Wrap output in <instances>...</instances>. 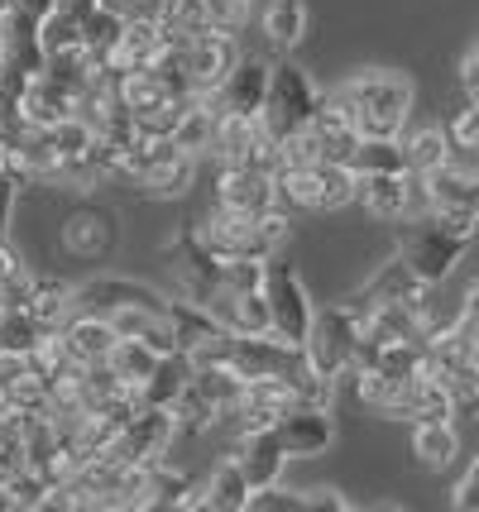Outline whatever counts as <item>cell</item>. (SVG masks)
<instances>
[{
    "instance_id": "obj_1",
    "label": "cell",
    "mask_w": 479,
    "mask_h": 512,
    "mask_svg": "<svg viewBox=\"0 0 479 512\" xmlns=\"http://www.w3.org/2000/svg\"><path fill=\"white\" fill-rule=\"evenodd\" d=\"M475 235H479L475 211L432 206V211H422V216L408 221V235H403L398 254L408 259L412 273H417L427 288H441V283L456 273L460 259H465V249L475 245Z\"/></svg>"
},
{
    "instance_id": "obj_2",
    "label": "cell",
    "mask_w": 479,
    "mask_h": 512,
    "mask_svg": "<svg viewBox=\"0 0 479 512\" xmlns=\"http://www.w3.org/2000/svg\"><path fill=\"white\" fill-rule=\"evenodd\" d=\"M192 235L216 259H274V254H283L293 225H288L283 206L264 211V216H245V211H226V206L211 201V211L192 225Z\"/></svg>"
},
{
    "instance_id": "obj_3",
    "label": "cell",
    "mask_w": 479,
    "mask_h": 512,
    "mask_svg": "<svg viewBox=\"0 0 479 512\" xmlns=\"http://www.w3.org/2000/svg\"><path fill=\"white\" fill-rule=\"evenodd\" d=\"M336 96L350 106L360 134H388L393 139V134H403V125H408L417 87H412V77L393 72V67H374V72L345 77L341 87H336Z\"/></svg>"
},
{
    "instance_id": "obj_4",
    "label": "cell",
    "mask_w": 479,
    "mask_h": 512,
    "mask_svg": "<svg viewBox=\"0 0 479 512\" xmlns=\"http://www.w3.org/2000/svg\"><path fill=\"white\" fill-rule=\"evenodd\" d=\"M317 106H321V87L312 82V72L297 67L293 58H283V63H274V72H269V96H264L259 125L283 144V139H293L297 130L312 125Z\"/></svg>"
},
{
    "instance_id": "obj_5",
    "label": "cell",
    "mask_w": 479,
    "mask_h": 512,
    "mask_svg": "<svg viewBox=\"0 0 479 512\" xmlns=\"http://www.w3.org/2000/svg\"><path fill=\"white\" fill-rule=\"evenodd\" d=\"M355 187H360V173L350 163H302V168H283L278 173V197L283 206H297V211H317V216H331L341 206H355Z\"/></svg>"
},
{
    "instance_id": "obj_6",
    "label": "cell",
    "mask_w": 479,
    "mask_h": 512,
    "mask_svg": "<svg viewBox=\"0 0 479 512\" xmlns=\"http://www.w3.org/2000/svg\"><path fill=\"white\" fill-rule=\"evenodd\" d=\"M264 302H269V321H274V335L302 345L307 331H312V316H317V302L307 292V278L297 273V264H288L283 254H274L264 264Z\"/></svg>"
},
{
    "instance_id": "obj_7",
    "label": "cell",
    "mask_w": 479,
    "mask_h": 512,
    "mask_svg": "<svg viewBox=\"0 0 479 512\" xmlns=\"http://www.w3.org/2000/svg\"><path fill=\"white\" fill-rule=\"evenodd\" d=\"M302 350H307V364H312L317 374H326V379L350 374V369H355V350H360V316L350 312L345 302L317 307Z\"/></svg>"
},
{
    "instance_id": "obj_8",
    "label": "cell",
    "mask_w": 479,
    "mask_h": 512,
    "mask_svg": "<svg viewBox=\"0 0 479 512\" xmlns=\"http://www.w3.org/2000/svg\"><path fill=\"white\" fill-rule=\"evenodd\" d=\"M355 206L369 221H412L432 211V197H427V178L417 173H365L355 187Z\"/></svg>"
},
{
    "instance_id": "obj_9",
    "label": "cell",
    "mask_w": 479,
    "mask_h": 512,
    "mask_svg": "<svg viewBox=\"0 0 479 512\" xmlns=\"http://www.w3.org/2000/svg\"><path fill=\"white\" fill-rule=\"evenodd\" d=\"M120 240V216L111 206L92 201V192H82V201H72L58 221V245L68 249L72 259H106Z\"/></svg>"
},
{
    "instance_id": "obj_10",
    "label": "cell",
    "mask_w": 479,
    "mask_h": 512,
    "mask_svg": "<svg viewBox=\"0 0 479 512\" xmlns=\"http://www.w3.org/2000/svg\"><path fill=\"white\" fill-rule=\"evenodd\" d=\"M168 321H173V335H178V350H183L192 364H211V359H230L235 350V335L206 312L202 302L192 297H168Z\"/></svg>"
},
{
    "instance_id": "obj_11",
    "label": "cell",
    "mask_w": 479,
    "mask_h": 512,
    "mask_svg": "<svg viewBox=\"0 0 479 512\" xmlns=\"http://www.w3.org/2000/svg\"><path fill=\"white\" fill-rule=\"evenodd\" d=\"M178 441V426H173V412L168 407H139L130 422L120 426V436L111 441V460H120V465H159L163 455H168V446Z\"/></svg>"
},
{
    "instance_id": "obj_12",
    "label": "cell",
    "mask_w": 479,
    "mask_h": 512,
    "mask_svg": "<svg viewBox=\"0 0 479 512\" xmlns=\"http://www.w3.org/2000/svg\"><path fill=\"white\" fill-rule=\"evenodd\" d=\"M211 201L226 206V211H245V216H264L283 206L278 197V178L254 168V163H216V178H211Z\"/></svg>"
},
{
    "instance_id": "obj_13",
    "label": "cell",
    "mask_w": 479,
    "mask_h": 512,
    "mask_svg": "<svg viewBox=\"0 0 479 512\" xmlns=\"http://www.w3.org/2000/svg\"><path fill=\"white\" fill-rule=\"evenodd\" d=\"M427 283L412 273V264L403 259V254H393V259H384V264L369 273L360 288L345 297V307L355 316H365V312H374V307H388V302H408V307H422L427 302Z\"/></svg>"
},
{
    "instance_id": "obj_14",
    "label": "cell",
    "mask_w": 479,
    "mask_h": 512,
    "mask_svg": "<svg viewBox=\"0 0 479 512\" xmlns=\"http://www.w3.org/2000/svg\"><path fill=\"white\" fill-rule=\"evenodd\" d=\"M245 53L235 44V34L226 29H206V34H192L187 39V72H192V87L197 96H216L221 82L230 77V67L240 63Z\"/></svg>"
},
{
    "instance_id": "obj_15",
    "label": "cell",
    "mask_w": 479,
    "mask_h": 512,
    "mask_svg": "<svg viewBox=\"0 0 479 512\" xmlns=\"http://www.w3.org/2000/svg\"><path fill=\"white\" fill-rule=\"evenodd\" d=\"M297 407V388L288 379H245L240 402L230 407V422L240 431H259V426H278Z\"/></svg>"
},
{
    "instance_id": "obj_16",
    "label": "cell",
    "mask_w": 479,
    "mask_h": 512,
    "mask_svg": "<svg viewBox=\"0 0 479 512\" xmlns=\"http://www.w3.org/2000/svg\"><path fill=\"white\" fill-rule=\"evenodd\" d=\"M278 441L288 446L293 460H317L336 446V422H331V407H312V402H297L293 412L274 426Z\"/></svg>"
},
{
    "instance_id": "obj_17",
    "label": "cell",
    "mask_w": 479,
    "mask_h": 512,
    "mask_svg": "<svg viewBox=\"0 0 479 512\" xmlns=\"http://www.w3.org/2000/svg\"><path fill=\"white\" fill-rule=\"evenodd\" d=\"M269 72H274V63H264V58H240L230 67V77L221 82V91H216V111L259 120L264 96H269Z\"/></svg>"
},
{
    "instance_id": "obj_18",
    "label": "cell",
    "mask_w": 479,
    "mask_h": 512,
    "mask_svg": "<svg viewBox=\"0 0 479 512\" xmlns=\"http://www.w3.org/2000/svg\"><path fill=\"white\" fill-rule=\"evenodd\" d=\"M235 460H240V469H245V479H250V489H269V484H278L283 479V469H288V446L278 441L274 426H259V431H240V441H235V450H230Z\"/></svg>"
},
{
    "instance_id": "obj_19",
    "label": "cell",
    "mask_w": 479,
    "mask_h": 512,
    "mask_svg": "<svg viewBox=\"0 0 479 512\" xmlns=\"http://www.w3.org/2000/svg\"><path fill=\"white\" fill-rule=\"evenodd\" d=\"M202 307L216 316L230 335H264V331H274V321H269V302H264V288H259V292H250V288H216Z\"/></svg>"
},
{
    "instance_id": "obj_20",
    "label": "cell",
    "mask_w": 479,
    "mask_h": 512,
    "mask_svg": "<svg viewBox=\"0 0 479 512\" xmlns=\"http://www.w3.org/2000/svg\"><path fill=\"white\" fill-rule=\"evenodd\" d=\"M20 115H24V125L48 130V125H58V120L77 115V91H72L68 82H58L53 72H34V77L24 82Z\"/></svg>"
},
{
    "instance_id": "obj_21",
    "label": "cell",
    "mask_w": 479,
    "mask_h": 512,
    "mask_svg": "<svg viewBox=\"0 0 479 512\" xmlns=\"http://www.w3.org/2000/svg\"><path fill=\"white\" fill-rule=\"evenodd\" d=\"M58 335H63V345H68V355L77 359V364H106L111 350L120 345L115 326L96 312H72L68 321L58 326Z\"/></svg>"
},
{
    "instance_id": "obj_22",
    "label": "cell",
    "mask_w": 479,
    "mask_h": 512,
    "mask_svg": "<svg viewBox=\"0 0 479 512\" xmlns=\"http://www.w3.org/2000/svg\"><path fill=\"white\" fill-rule=\"evenodd\" d=\"M15 307H24V312L34 316L39 326L58 331V326L77 312V288H72V283H63V278H53V273H34Z\"/></svg>"
},
{
    "instance_id": "obj_23",
    "label": "cell",
    "mask_w": 479,
    "mask_h": 512,
    "mask_svg": "<svg viewBox=\"0 0 479 512\" xmlns=\"http://www.w3.org/2000/svg\"><path fill=\"white\" fill-rule=\"evenodd\" d=\"M106 321L115 326L120 340H139V345H149L159 355L178 350V335H173L168 312H154V307H115V312H106Z\"/></svg>"
},
{
    "instance_id": "obj_24",
    "label": "cell",
    "mask_w": 479,
    "mask_h": 512,
    "mask_svg": "<svg viewBox=\"0 0 479 512\" xmlns=\"http://www.w3.org/2000/svg\"><path fill=\"white\" fill-rule=\"evenodd\" d=\"M163 44H168V29H163L159 20H130L106 67H111V72H144V67L163 53Z\"/></svg>"
},
{
    "instance_id": "obj_25",
    "label": "cell",
    "mask_w": 479,
    "mask_h": 512,
    "mask_svg": "<svg viewBox=\"0 0 479 512\" xmlns=\"http://www.w3.org/2000/svg\"><path fill=\"white\" fill-rule=\"evenodd\" d=\"M427 197L432 206H451V211H475L479 216V168L475 163H446L427 173Z\"/></svg>"
},
{
    "instance_id": "obj_26",
    "label": "cell",
    "mask_w": 479,
    "mask_h": 512,
    "mask_svg": "<svg viewBox=\"0 0 479 512\" xmlns=\"http://www.w3.org/2000/svg\"><path fill=\"white\" fill-rule=\"evenodd\" d=\"M216 120H221L216 96H192V101H187V111H183V120H178V130H173V144H178L183 154H192V158L211 154V144H216Z\"/></svg>"
},
{
    "instance_id": "obj_27",
    "label": "cell",
    "mask_w": 479,
    "mask_h": 512,
    "mask_svg": "<svg viewBox=\"0 0 479 512\" xmlns=\"http://www.w3.org/2000/svg\"><path fill=\"white\" fill-rule=\"evenodd\" d=\"M250 479H245V469L240 460L230 455L221 465L211 469V479H206V508L211 512H245L250 508Z\"/></svg>"
},
{
    "instance_id": "obj_28",
    "label": "cell",
    "mask_w": 479,
    "mask_h": 512,
    "mask_svg": "<svg viewBox=\"0 0 479 512\" xmlns=\"http://www.w3.org/2000/svg\"><path fill=\"white\" fill-rule=\"evenodd\" d=\"M350 168L365 178V173H408V158H403V134H360Z\"/></svg>"
},
{
    "instance_id": "obj_29",
    "label": "cell",
    "mask_w": 479,
    "mask_h": 512,
    "mask_svg": "<svg viewBox=\"0 0 479 512\" xmlns=\"http://www.w3.org/2000/svg\"><path fill=\"white\" fill-rule=\"evenodd\" d=\"M403 158H408V173L427 178V173L451 163V134L436 130V125H422V130L403 134Z\"/></svg>"
},
{
    "instance_id": "obj_30",
    "label": "cell",
    "mask_w": 479,
    "mask_h": 512,
    "mask_svg": "<svg viewBox=\"0 0 479 512\" xmlns=\"http://www.w3.org/2000/svg\"><path fill=\"white\" fill-rule=\"evenodd\" d=\"M412 455L427 469H446L460 455V431L451 422H417L412 426Z\"/></svg>"
},
{
    "instance_id": "obj_31",
    "label": "cell",
    "mask_w": 479,
    "mask_h": 512,
    "mask_svg": "<svg viewBox=\"0 0 479 512\" xmlns=\"http://www.w3.org/2000/svg\"><path fill=\"white\" fill-rule=\"evenodd\" d=\"M259 24H264V39L274 48H297L307 39V5L302 0H269Z\"/></svg>"
},
{
    "instance_id": "obj_32",
    "label": "cell",
    "mask_w": 479,
    "mask_h": 512,
    "mask_svg": "<svg viewBox=\"0 0 479 512\" xmlns=\"http://www.w3.org/2000/svg\"><path fill=\"white\" fill-rule=\"evenodd\" d=\"M187 383H192V359L183 350H173V355H163V364L154 369V379L139 388V398L149 402V407H173V398L183 393Z\"/></svg>"
},
{
    "instance_id": "obj_33",
    "label": "cell",
    "mask_w": 479,
    "mask_h": 512,
    "mask_svg": "<svg viewBox=\"0 0 479 512\" xmlns=\"http://www.w3.org/2000/svg\"><path fill=\"white\" fill-rule=\"evenodd\" d=\"M159 364H163L159 350H149V345H139V340H120V345L111 350V369L130 383V388H144V383L154 379Z\"/></svg>"
},
{
    "instance_id": "obj_34",
    "label": "cell",
    "mask_w": 479,
    "mask_h": 512,
    "mask_svg": "<svg viewBox=\"0 0 479 512\" xmlns=\"http://www.w3.org/2000/svg\"><path fill=\"white\" fill-rule=\"evenodd\" d=\"M125 24H130V20H120L115 10H106V5L96 0V10L87 15V39H82L96 67L111 63V53H115V44H120V34H125Z\"/></svg>"
},
{
    "instance_id": "obj_35",
    "label": "cell",
    "mask_w": 479,
    "mask_h": 512,
    "mask_svg": "<svg viewBox=\"0 0 479 512\" xmlns=\"http://www.w3.org/2000/svg\"><path fill=\"white\" fill-rule=\"evenodd\" d=\"M168 412H173V426H178V436H206L211 426L221 422V412H216V407H211V402H206L202 393L192 388V383H187L183 393L173 398V407H168Z\"/></svg>"
},
{
    "instance_id": "obj_36",
    "label": "cell",
    "mask_w": 479,
    "mask_h": 512,
    "mask_svg": "<svg viewBox=\"0 0 479 512\" xmlns=\"http://www.w3.org/2000/svg\"><path fill=\"white\" fill-rule=\"evenodd\" d=\"M192 182H197V158L192 154H178L163 173H154V178L144 182V192L159 201H173V197H187L192 192Z\"/></svg>"
},
{
    "instance_id": "obj_37",
    "label": "cell",
    "mask_w": 479,
    "mask_h": 512,
    "mask_svg": "<svg viewBox=\"0 0 479 512\" xmlns=\"http://www.w3.org/2000/svg\"><path fill=\"white\" fill-rule=\"evenodd\" d=\"M44 335H48V326H39L24 307L10 302V312H5V321H0V350H20V355H29Z\"/></svg>"
},
{
    "instance_id": "obj_38",
    "label": "cell",
    "mask_w": 479,
    "mask_h": 512,
    "mask_svg": "<svg viewBox=\"0 0 479 512\" xmlns=\"http://www.w3.org/2000/svg\"><path fill=\"white\" fill-rule=\"evenodd\" d=\"M245 512H307V489H283V479H278L269 489H254Z\"/></svg>"
},
{
    "instance_id": "obj_39",
    "label": "cell",
    "mask_w": 479,
    "mask_h": 512,
    "mask_svg": "<svg viewBox=\"0 0 479 512\" xmlns=\"http://www.w3.org/2000/svg\"><path fill=\"white\" fill-rule=\"evenodd\" d=\"M10 493H15V508H48V498H53V479L24 465L20 474L10 479Z\"/></svg>"
},
{
    "instance_id": "obj_40",
    "label": "cell",
    "mask_w": 479,
    "mask_h": 512,
    "mask_svg": "<svg viewBox=\"0 0 479 512\" xmlns=\"http://www.w3.org/2000/svg\"><path fill=\"white\" fill-rule=\"evenodd\" d=\"M29 278H34V268L24 264V254L5 235H0V288L10 292V302H20V292L29 288Z\"/></svg>"
},
{
    "instance_id": "obj_41",
    "label": "cell",
    "mask_w": 479,
    "mask_h": 512,
    "mask_svg": "<svg viewBox=\"0 0 479 512\" xmlns=\"http://www.w3.org/2000/svg\"><path fill=\"white\" fill-rule=\"evenodd\" d=\"M451 503H456L460 512H479V455H475V465L465 469V479L456 484V493H451Z\"/></svg>"
},
{
    "instance_id": "obj_42",
    "label": "cell",
    "mask_w": 479,
    "mask_h": 512,
    "mask_svg": "<svg viewBox=\"0 0 479 512\" xmlns=\"http://www.w3.org/2000/svg\"><path fill=\"white\" fill-rule=\"evenodd\" d=\"M350 498L341 489H307V512H345Z\"/></svg>"
},
{
    "instance_id": "obj_43",
    "label": "cell",
    "mask_w": 479,
    "mask_h": 512,
    "mask_svg": "<svg viewBox=\"0 0 479 512\" xmlns=\"http://www.w3.org/2000/svg\"><path fill=\"white\" fill-rule=\"evenodd\" d=\"M15 197H20V182L0 168V235L10 230V216H15Z\"/></svg>"
},
{
    "instance_id": "obj_44",
    "label": "cell",
    "mask_w": 479,
    "mask_h": 512,
    "mask_svg": "<svg viewBox=\"0 0 479 512\" xmlns=\"http://www.w3.org/2000/svg\"><path fill=\"white\" fill-rule=\"evenodd\" d=\"M10 10H15V15H24V20L44 24L48 15L58 10V0H10Z\"/></svg>"
},
{
    "instance_id": "obj_45",
    "label": "cell",
    "mask_w": 479,
    "mask_h": 512,
    "mask_svg": "<svg viewBox=\"0 0 479 512\" xmlns=\"http://www.w3.org/2000/svg\"><path fill=\"white\" fill-rule=\"evenodd\" d=\"M460 87H465V96L470 101H479V63L465 53V63H460Z\"/></svg>"
},
{
    "instance_id": "obj_46",
    "label": "cell",
    "mask_w": 479,
    "mask_h": 512,
    "mask_svg": "<svg viewBox=\"0 0 479 512\" xmlns=\"http://www.w3.org/2000/svg\"><path fill=\"white\" fill-rule=\"evenodd\" d=\"M460 316L470 321V326H479V278L465 288V302H460Z\"/></svg>"
},
{
    "instance_id": "obj_47",
    "label": "cell",
    "mask_w": 479,
    "mask_h": 512,
    "mask_svg": "<svg viewBox=\"0 0 479 512\" xmlns=\"http://www.w3.org/2000/svg\"><path fill=\"white\" fill-rule=\"evenodd\" d=\"M0 512H15V493H10V484H0Z\"/></svg>"
},
{
    "instance_id": "obj_48",
    "label": "cell",
    "mask_w": 479,
    "mask_h": 512,
    "mask_svg": "<svg viewBox=\"0 0 479 512\" xmlns=\"http://www.w3.org/2000/svg\"><path fill=\"white\" fill-rule=\"evenodd\" d=\"M5 312H10V292L0 288V321H5Z\"/></svg>"
},
{
    "instance_id": "obj_49",
    "label": "cell",
    "mask_w": 479,
    "mask_h": 512,
    "mask_svg": "<svg viewBox=\"0 0 479 512\" xmlns=\"http://www.w3.org/2000/svg\"><path fill=\"white\" fill-rule=\"evenodd\" d=\"M470 58H475V63H479V44H475V48H470Z\"/></svg>"
}]
</instances>
